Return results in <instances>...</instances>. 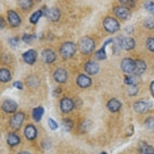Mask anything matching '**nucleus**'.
Masks as SVG:
<instances>
[{
	"label": "nucleus",
	"mask_w": 154,
	"mask_h": 154,
	"mask_svg": "<svg viewBox=\"0 0 154 154\" xmlns=\"http://www.w3.org/2000/svg\"><path fill=\"white\" fill-rule=\"evenodd\" d=\"M72 127H73V123H72V121L71 120V119H63V122H62V128H63V130L69 132L72 130Z\"/></svg>",
	"instance_id": "a878e982"
},
{
	"label": "nucleus",
	"mask_w": 154,
	"mask_h": 154,
	"mask_svg": "<svg viewBox=\"0 0 154 154\" xmlns=\"http://www.w3.org/2000/svg\"><path fill=\"white\" fill-rule=\"evenodd\" d=\"M77 85L81 88H87L92 84V79L89 76L83 74H81L77 77L76 79Z\"/></svg>",
	"instance_id": "dca6fc26"
},
{
	"label": "nucleus",
	"mask_w": 154,
	"mask_h": 154,
	"mask_svg": "<svg viewBox=\"0 0 154 154\" xmlns=\"http://www.w3.org/2000/svg\"><path fill=\"white\" fill-rule=\"evenodd\" d=\"M0 20H1V29H3L5 26V20L2 18H1Z\"/></svg>",
	"instance_id": "37998d69"
},
{
	"label": "nucleus",
	"mask_w": 154,
	"mask_h": 154,
	"mask_svg": "<svg viewBox=\"0 0 154 154\" xmlns=\"http://www.w3.org/2000/svg\"><path fill=\"white\" fill-rule=\"evenodd\" d=\"M146 47L151 52H154V38H149L146 40Z\"/></svg>",
	"instance_id": "e433bc0d"
},
{
	"label": "nucleus",
	"mask_w": 154,
	"mask_h": 154,
	"mask_svg": "<svg viewBox=\"0 0 154 154\" xmlns=\"http://www.w3.org/2000/svg\"><path fill=\"white\" fill-rule=\"evenodd\" d=\"M144 26L146 28L149 29H154V19L152 17L147 18L144 21Z\"/></svg>",
	"instance_id": "c756f323"
},
{
	"label": "nucleus",
	"mask_w": 154,
	"mask_h": 154,
	"mask_svg": "<svg viewBox=\"0 0 154 154\" xmlns=\"http://www.w3.org/2000/svg\"><path fill=\"white\" fill-rule=\"evenodd\" d=\"M99 65L93 61L88 62L85 65V70L89 75H96L99 72Z\"/></svg>",
	"instance_id": "aec40b11"
},
{
	"label": "nucleus",
	"mask_w": 154,
	"mask_h": 154,
	"mask_svg": "<svg viewBox=\"0 0 154 154\" xmlns=\"http://www.w3.org/2000/svg\"><path fill=\"white\" fill-rule=\"evenodd\" d=\"M20 143V138L15 133H10L7 137V143L11 146H17Z\"/></svg>",
	"instance_id": "b1692460"
},
{
	"label": "nucleus",
	"mask_w": 154,
	"mask_h": 154,
	"mask_svg": "<svg viewBox=\"0 0 154 154\" xmlns=\"http://www.w3.org/2000/svg\"><path fill=\"white\" fill-rule=\"evenodd\" d=\"M103 27L106 31L109 33H114L119 29V23L116 19L112 17H107L104 19Z\"/></svg>",
	"instance_id": "7ed1b4c3"
},
{
	"label": "nucleus",
	"mask_w": 154,
	"mask_h": 154,
	"mask_svg": "<svg viewBox=\"0 0 154 154\" xmlns=\"http://www.w3.org/2000/svg\"><path fill=\"white\" fill-rule=\"evenodd\" d=\"M150 93L154 97V81H152L150 83Z\"/></svg>",
	"instance_id": "79ce46f5"
},
{
	"label": "nucleus",
	"mask_w": 154,
	"mask_h": 154,
	"mask_svg": "<svg viewBox=\"0 0 154 154\" xmlns=\"http://www.w3.org/2000/svg\"><path fill=\"white\" fill-rule=\"evenodd\" d=\"M146 70V63L143 60H136V69L133 73L137 75H142L145 72Z\"/></svg>",
	"instance_id": "412c9836"
},
{
	"label": "nucleus",
	"mask_w": 154,
	"mask_h": 154,
	"mask_svg": "<svg viewBox=\"0 0 154 154\" xmlns=\"http://www.w3.org/2000/svg\"><path fill=\"white\" fill-rule=\"evenodd\" d=\"M91 125H92V122H91V121L86 119V120L84 121V122H83V123H82V125H81V126H80L81 130H82V132L87 131V130H89V128H90Z\"/></svg>",
	"instance_id": "f704fd0d"
},
{
	"label": "nucleus",
	"mask_w": 154,
	"mask_h": 154,
	"mask_svg": "<svg viewBox=\"0 0 154 154\" xmlns=\"http://www.w3.org/2000/svg\"><path fill=\"white\" fill-rule=\"evenodd\" d=\"M74 108V103L71 99L63 98L60 101V109L63 112H69Z\"/></svg>",
	"instance_id": "2eb2a0df"
},
{
	"label": "nucleus",
	"mask_w": 154,
	"mask_h": 154,
	"mask_svg": "<svg viewBox=\"0 0 154 154\" xmlns=\"http://www.w3.org/2000/svg\"><path fill=\"white\" fill-rule=\"evenodd\" d=\"M37 54L36 52L33 49H29V50L25 52L23 54V59L24 62L29 65H33L36 61Z\"/></svg>",
	"instance_id": "9d476101"
},
{
	"label": "nucleus",
	"mask_w": 154,
	"mask_h": 154,
	"mask_svg": "<svg viewBox=\"0 0 154 154\" xmlns=\"http://www.w3.org/2000/svg\"><path fill=\"white\" fill-rule=\"evenodd\" d=\"M139 92V89L138 87H137V85H131V86H130V87H129V89H128V91H127V93L129 96H136V95Z\"/></svg>",
	"instance_id": "2f4dec72"
},
{
	"label": "nucleus",
	"mask_w": 154,
	"mask_h": 154,
	"mask_svg": "<svg viewBox=\"0 0 154 154\" xmlns=\"http://www.w3.org/2000/svg\"><path fill=\"white\" fill-rule=\"evenodd\" d=\"M44 112H45L44 108L42 106H38L34 109L33 111H32V117H33L34 120L35 122L40 121L42 117V116H43Z\"/></svg>",
	"instance_id": "4be33fe9"
},
{
	"label": "nucleus",
	"mask_w": 154,
	"mask_h": 154,
	"mask_svg": "<svg viewBox=\"0 0 154 154\" xmlns=\"http://www.w3.org/2000/svg\"><path fill=\"white\" fill-rule=\"evenodd\" d=\"M144 6H145V9H146V11L152 14V16H154V2H151V1H147L144 4Z\"/></svg>",
	"instance_id": "c85d7f7f"
},
{
	"label": "nucleus",
	"mask_w": 154,
	"mask_h": 154,
	"mask_svg": "<svg viewBox=\"0 0 154 154\" xmlns=\"http://www.w3.org/2000/svg\"><path fill=\"white\" fill-rule=\"evenodd\" d=\"M76 46L73 42H67L63 44L60 48V54L64 59H69L75 54Z\"/></svg>",
	"instance_id": "f03ea898"
},
{
	"label": "nucleus",
	"mask_w": 154,
	"mask_h": 154,
	"mask_svg": "<svg viewBox=\"0 0 154 154\" xmlns=\"http://www.w3.org/2000/svg\"><path fill=\"white\" fill-rule=\"evenodd\" d=\"M19 4L23 9H26V10L31 9L32 7V5H33L32 1H30V0H22V1H19Z\"/></svg>",
	"instance_id": "cd10ccee"
},
{
	"label": "nucleus",
	"mask_w": 154,
	"mask_h": 154,
	"mask_svg": "<svg viewBox=\"0 0 154 154\" xmlns=\"http://www.w3.org/2000/svg\"><path fill=\"white\" fill-rule=\"evenodd\" d=\"M24 119L25 114L23 112H18V113L15 114L10 119V121H9V125H10L11 128L16 130H19V128L21 127L22 125H23Z\"/></svg>",
	"instance_id": "0eeeda50"
},
{
	"label": "nucleus",
	"mask_w": 154,
	"mask_h": 154,
	"mask_svg": "<svg viewBox=\"0 0 154 154\" xmlns=\"http://www.w3.org/2000/svg\"><path fill=\"white\" fill-rule=\"evenodd\" d=\"M118 46L125 50H131L135 47V40L131 37H119L117 40Z\"/></svg>",
	"instance_id": "20e7f679"
},
{
	"label": "nucleus",
	"mask_w": 154,
	"mask_h": 154,
	"mask_svg": "<svg viewBox=\"0 0 154 154\" xmlns=\"http://www.w3.org/2000/svg\"><path fill=\"white\" fill-rule=\"evenodd\" d=\"M42 15H43L42 10H38L36 11V12H35L32 15L31 17H30V23H32V24H36V23H38V19L42 17Z\"/></svg>",
	"instance_id": "bb28decb"
},
{
	"label": "nucleus",
	"mask_w": 154,
	"mask_h": 154,
	"mask_svg": "<svg viewBox=\"0 0 154 154\" xmlns=\"http://www.w3.org/2000/svg\"><path fill=\"white\" fill-rule=\"evenodd\" d=\"M112 42V38H109L104 42L103 46L100 49H99L96 53V58L98 60H103L106 59V46H108L109 44L111 43Z\"/></svg>",
	"instance_id": "a211bd4d"
},
{
	"label": "nucleus",
	"mask_w": 154,
	"mask_h": 154,
	"mask_svg": "<svg viewBox=\"0 0 154 154\" xmlns=\"http://www.w3.org/2000/svg\"><path fill=\"white\" fill-rule=\"evenodd\" d=\"M35 38H36V35H35V34H32V35H30V34L25 33L24 35H23V41L26 42V43H30V42L32 40H34Z\"/></svg>",
	"instance_id": "7c9ffc66"
},
{
	"label": "nucleus",
	"mask_w": 154,
	"mask_h": 154,
	"mask_svg": "<svg viewBox=\"0 0 154 154\" xmlns=\"http://www.w3.org/2000/svg\"><path fill=\"white\" fill-rule=\"evenodd\" d=\"M13 86L15 88H16L19 90H22L23 89V82H20V81H16V82L13 83Z\"/></svg>",
	"instance_id": "58836bf2"
},
{
	"label": "nucleus",
	"mask_w": 154,
	"mask_h": 154,
	"mask_svg": "<svg viewBox=\"0 0 154 154\" xmlns=\"http://www.w3.org/2000/svg\"><path fill=\"white\" fill-rule=\"evenodd\" d=\"M100 154H107L106 152H100Z\"/></svg>",
	"instance_id": "a18cd8bd"
},
{
	"label": "nucleus",
	"mask_w": 154,
	"mask_h": 154,
	"mask_svg": "<svg viewBox=\"0 0 154 154\" xmlns=\"http://www.w3.org/2000/svg\"><path fill=\"white\" fill-rule=\"evenodd\" d=\"M18 105L14 100H5L2 106V108L3 111H5L7 113H12V112H16L17 109Z\"/></svg>",
	"instance_id": "ddd939ff"
},
{
	"label": "nucleus",
	"mask_w": 154,
	"mask_h": 154,
	"mask_svg": "<svg viewBox=\"0 0 154 154\" xmlns=\"http://www.w3.org/2000/svg\"><path fill=\"white\" fill-rule=\"evenodd\" d=\"M113 12L116 16L122 19H128L130 17V9L123 6H116Z\"/></svg>",
	"instance_id": "f8f14e48"
},
{
	"label": "nucleus",
	"mask_w": 154,
	"mask_h": 154,
	"mask_svg": "<svg viewBox=\"0 0 154 154\" xmlns=\"http://www.w3.org/2000/svg\"><path fill=\"white\" fill-rule=\"evenodd\" d=\"M119 2L123 5V7L127 8V9L134 7V5H135L134 1H131V0H126H126H120Z\"/></svg>",
	"instance_id": "72a5a7b5"
},
{
	"label": "nucleus",
	"mask_w": 154,
	"mask_h": 154,
	"mask_svg": "<svg viewBox=\"0 0 154 154\" xmlns=\"http://www.w3.org/2000/svg\"><path fill=\"white\" fill-rule=\"evenodd\" d=\"M53 76H54V79L56 82H60V83H63L68 79V73H67L66 70L60 68L57 69L55 71Z\"/></svg>",
	"instance_id": "9b49d317"
},
{
	"label": "nucleus",
	"mask_w": 154,
	"mask_h": 154,
	"mask_svg": "<svg viewBox=\"0 0 154 154\" xmlns=\"http://www.w3.org/2000/svg\"><path fill=\"white\" fill-rule=\"evenodd\" d=\"M79 49L83 54H90L95 49L94 40L89 37H83L79 42Z\"/></svg>",
	"instance_id": "f257e3e1"
},
{
	"label": "nucleus",
	"mask_w": 154,
	"mask_h": 154,
	"mask_svg": "<svg viewBox=\"0 0 154 154\" xmlns=\"http://www.w3.org/2000/svg\"><path fill=\"white\" fill-rule=\"evenodd\" d=\"M9 42L12 46H13V47H16V46L19 45V38H16V37H14V38H9Z\"/></svg>",
	"instance_id": "4c0bfd02"
},
{
	"label": "nucleus",
	"mask_w": 154,
	"mask_h": 154,
	"mask_svg": "<svg viewBox=\"0 0 154 154\" xmlns=\"http://www.w3.org/2000/svg\"><path fill=\"white\" fill-rule=\"evenodd\" d=\"M41 57L44 63H53L56 60V55L54 51L52 49H44L42 52Z\"/></svg>",
	"instance_id": "1a4fd4ad"
},
{
	"label": "nucleus",
	"mask_w": 154,
	"mask_h": 154,
	"mask_svg": "<svg viewBox=\"0 0 154 154\" xmlns=\"http://www.w3.org/2000/svg\"><path fill=\"white\" fill-rule=\"evenodd\" d=\"M145 126L149 130H154V117H148L145 121Z\"/></svg>",
	"instance_id": "473e14b6"
},
{
	"label": "nucleus",
	"mask_w": 154,
	"mask_h": 154,
	"mask_svg": "<svg viewBox=\"0 0 154 154\" xmlns=\"http://www.w3.org/2000/svg\"><path fill=\"white\" fill-rule=\"evenodd\" d=\"M124 83L126 85H133V79L131 76H126L124 79Z\"/></svg>",
	"instance_id": "ea45409f"
},
{
	"label": "nucleus",
	"mask_w": 154,
	"mask_h": 154,
	"mask_svg": "<svg viewBox=\"0 0 154 154\" xmlns=\"http://www.w3.org/2000/svg\"><path fill=\"white\" fill-rule=\"evenodd\" d=\"M43 15L52 22H58L60 18V12L56 8H46L42 10Z\"/></svg>",
	"instance_id": "6e6552de"
},
{
	"label": "nucleus",
	"mask_w": 154,
	"mask_h": 154,
	"mask_svg": "<svg viewBox=\"0 0 154 154\" xmlns=\"http://www.w3.org/2000/svg\"><path fill=\"white\" fill-rule=\"evenodd\" d=\"M139 154H154V148L152 146L143 143V145H140Z\"/></svg>",
	"instance_id": "5701e85b"
},
{
	"label": "nucleus",
	"mask_w": 154,
	"mask_h": 154,
	"mask_svg": "<svg viewBox=\"0 0 154 154\" xmlns=\"http://www.w3.org/2000/svg\"><path fill=\"white\" fill-rule=\"evenodd\" d=\"M0 80L2 82H8L11 80V73L7 69L0 70Z\"/></svg>",
	"instance_id": "393cba45"
},
{
	"label": "nucleus",
	"mask_w": 154,
	"mask_h": 154,
	"mask_svg": "<svg viewBox=\"0 0 154 154\" xmlns=\"http://www.w3.org/2000/svg\"><path fill=\"white\" fill-rule=\"evenodd\" d=\"M25 137L28 140H32L35 139L37 136V130L36 128L32 125H28L24 130Z\"/></svg>",
	"instance_id": "6ab92c4d"
},
{
	"label": "nucleus",
	"mask_w": 154,
	"mask_h": 154,
	"mask_svg": "<svg viewBox=\"0 0 154 154\" xmlns=\"http://www.w3.org/2000/svg\"><path fill=\"white\" fill-rule=\"evenodd\" d=\"M42 147H43L44 149H48L49 148V147L51 146V143L49 142V140H44L43 142H42Z\"/></svg>",
	"instance_id": "a19ab883"
},
{
	"label": "nucleus",
	"mask_w": 154,
	"mask_h": 154,
	"mask_svg": "<svg viewBox=\"0 0 154 154\" xmlns=\"http://www.w3.org/2000/svg\"><path fill=\"white\" fill-rule=\"evenodd\" d=\"M152 107V104L149 101L145 100H139L133 104L134 110L139 113H144L149 110Z\"/></svg>",
	"instance_id": "423d86ee"
},
{
	"label": "nucleus",
	"mask_w": 154,
	"mask_h": 154,
	"mask_svg": "<svg viewBox=\"0 0 154 154\" xmlns=\"http://www.w3.org/2000/svg\"><path fill=\"white\" fill-rule=\"evenodd\" d=\"M8 20L13 27H17L21 24V19L15 11L9 10L8 12Z\"/></svg>",
	"instance_id": "4468645a"
},
{
	"label": "nucleus",
	"mask_w": 154,
	"mask_h": 154,
	"mask_svg": "<svg viewBox=\"0 0 154 154\" xmlns=\"http://www.w3.org/2000/svg\"><path fill=\"white\" fill-rule=\"evenodd\" d=\"M122 106L120 101L117 99H111L107 103V108L110 112H116L119 110Z\"/></svg>",
	"instance_id": "f3484780"
},
{
	"label": "nucleus",
	"mask_w": 154,
	"mask_h": 154,
	"mask_svg": "<svg viewBox=\"0 0 154 154\" xmlns=\"http://www.w3.org/2000/svg\"><path fill=\"white\" fill-rule=\"evenodd\" d=\"M121 69L124 72L132 73L136 69V60H133L130 58H125L121 62Z\"/></svg>",
	"instance_id": "39448f33"
},
{
	"label": "nucleus",
	"mask_w": 154,
	"mask_h": 154,
	"mask_svg": "<svg viewBox=\"0 0 154 154\" xmlns=\"http://www.w3.org/2000/svg\"><path fill=\"white\" fill-rule=\"evenodd\" d=\"M18 154H31V153L29 152H19Z\"/></svg>",
	"instance_id": "c03bdc74"
},
{
	"label": "nucleus",
	"mask_w": 154,
	"mask_h": 154,
	"mask_svg": "<svg viewBox=\"0 0 154 154\" xmlns=\"http://www.w3.org/2000/svg\"><path fill=\"white\" fill-rule=\"evenodd\" d=\"M48 125H49V128H50L52 130H56L59 127L57 123L52 118H49L48 119Z\"/></svg>",
	"instance_id": "c9c22d12"
}]
</instances>
